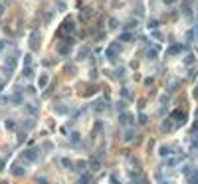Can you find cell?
Segmentation results:
<instances>
[{
  "mask_svg": "<svg viewBox=\"0 0 198 184\" xmlns=\"http://www.w3.org/2000/svg\"><path fill=\"white\" fill-rule=\"evenodd\" d=\"M16 55H20V52H14L12 55H8V57L4 59V69H6V73H12V71H14V67H16Z\"/></svg>",
  "mask_w": 198,
  "mask_h": 184,
  "instance_id": "cell-1",
  "label": "cell"
},
{
  "mask_svg": "<svg viewBox=\"0 0 198 184\" xmlns=\"http://www.w3.org/2000/svg\"><path fill=\"white\" fill-rule=\"evenodd\" d=\"M22 158L26 163H36V160H40V156H38V149H26L22 152Z\"/></svg>",
  "mask_w": 198,
  "mask_h": 184,
  "instance_id": "cell-2",
  "label": "cell"
},
{
  "mask_svg": "<svg viewBox=\"0 0 198 184\" xmlns=\"http://www.w3.org/2000/svg\"><path fill=\"white\" fill-rule=\"evenodd\" d=\"M119 52H121V44L119 42H115V44H111L109 48H107V59H115L117 55H119Z\"/></svg>",
  "mask_w": 198,
  "mask_h": 184,
  "instance_id": "cell-3",
  "label": "cell"
},
{
  "mask_svg": "<svg viewBox=\"0 0 198 184\" xmlns=\"http://www.w3.org/2000/svg\"><path fill=\"white\" fill-rule=\"evenodd\" d=\"M30 46H32L34 50L40 48V32H32L30 34Z\"/></svg>",
  "mask_w": 198,
  "mask_h": 184,
  "instance_id": "cell-4",
  "label": "cell"
},
{
  "mask_svg": "<svg viewBox=\"0 0 198 184\" xmlns=\"http://www.w3.org/2000/svg\"><path fill=\"white\" fill-rule=\"evenodd\" d=\"M119 121H121L123 125H133V123H135V117H133L131 113H121Z\"/></svg>",
  "mask_w": 198,
  "mask_h": 184,
  "instance_id": "cell-5",
  "label": "cell"
},
{
  "mask_svg": "<svg viewBox=\"0 0 198 184\" xmlns=\"http://www.w3.org/2000/svg\"><path fill=\"white\" fill-rule=\"evenodd\" d=\"M184 50H188L186 46H180V44H178V46H172V48L168 50V54H180V52H184Z\"/></svg>",
  "mask_w": 198,
  "mask_h": 184,
  "instance_id": "cell-6",
  "label": "cell"
},
{
  "mask_svg": "<svg viewBox=\"0 0 198 184\" xmlns=\"http://www.w3.org/2000/svg\"><path fill=\"white\" fill-rule=\"evenodd\" d=\"M75 168H77V172H87V163L85 160H79L75 164Z\"/></svg>",
  "mask_w": 198,
  "mask_h": 184,
  "instance_id": "cell-7",
  "label": "cell"
},
{
  "mask_svg": "<svg viewBox=\"0 0 198 184\" xmlns=\"http://www.w3.org/2000/svg\"><path fill=\"white\" fill-rule=\"evenodd\" d=\"M12 174H16V176H22L24 174V168L20 164H12Z\"/></svg>",
  "mask_w": 198,
  "mask_h": 184,
  "instance_id": "cell-8",
  "label": "cell"
},
{
  "mask_svg": "<svg viewBox=\"0 0 198 184\" xmlns=\"http://www.w3.org/2000/svg\"><path fill=\"white\" fill-rule=\"evenodd\" d=\"M119 40H121V42H131V40H135V36H133L131 32H125V34H121Z\"/></svg>",
  "mask_w": 198,
  "mask_h": 184,
  "instance_id": "cell-9",
  "label": "cell"
},
{
  "mask_svg": "<svg viewBox=\"0 0 198 184\" xmlns=\"http://www.w3.org/2000/svg\"><path fill=\"white\" fill-rule=\"evenodd\" d=\"M87 55H89V48H83V50H79V54H77V57H79V59H85Z\"/></svg>",
  "mask_w": 198,
  "mask_h": 184,
  "instance_id": "cell-10",
  "label": "cell"
},
{
  "mask_svg": "<svg viewBox=\"0 0 198 184\" xmlns=\"http://www.w3.org/2000/svg\"><path fill=\"white\" fill-rule=\"evenodd\" d=\"M161 156H168V154H170V152H172V149H170V147H161Z\"/></svg>",
  "mask_w": 198,
  "mask_h": 184,
  "instance_id": "cell-11",
  "label": "cell"
},
{
  "mask_svg": "<svg viewBox=\"0 0 198 184\" xmlns=\"http://www.w3.org/2000/svg\"><path fill=\"white\" fill-rule=\"evenodd\" d=\"M12 103H22V93H20V91H16V93L12 95Z\"/></svg>",
  "mask_w": 198,
  "mask_h": 184,
  "instance_id": "cell-12",
  "label": "cell"
},
{
  "mask_svg": "<svg viewBox=\"0 0 198 184\" xmlns=\"http://www.w3.org/2000/svg\"><path fill=\"white\" fill-rule=\"evenodd\" d=\"M38 83H40V87H46V85H48V75L42 73V77H40V81H38Z\"/></svg>",
  "mask_w": 198,
  "mask_h": 184,
  "instance_id": "cell-13",
  "label": "cell"
},
{
  "mask_svg": "<svg viewBox=\"0 0 198 184\" xmlns=\"http://www.w3.org/2000/svg\"><path fill=\"white\" fill-rule=\"evenodd\" d=\"M32 73H34V69L30 67V65H26V69H24V77H32Z\"/></svg>",
  "mask_w": 198,
  "mask_h": 184,
  "instance_id": "cell-14",
  "label": "cell"
},
{
  "mask_svg": "<svg viewBox=\"0 0 198 184\" xmlns=\"http://www.w3.org/2000/svg\"><path fill=\"white\" fill-rule=\"evenodd\" d=\"M184 64H186V65H190V64H194V55H192V54H188L186 57H184Z\"/></svg>",
  "mask_w": 198,
  "mask_h": 184,
  "instance_id": "cell-15",
  "label": "cell"
},
{
  "mask_svg": "<svg viewBox=\"0 0 198 184\" xmlns=\"http://www.w3.org/2000/svg\"><path fill=\"white\" fill-rule=\"evenodd\" d=\"M62 164H64L66 168H73V164H71V160H69V158H62Z\"/></svg>",
  "mask_w": 198,
  "mask_h": 184,
  "instance_id": "cell-16",
  "label": "cell"
},
{
  "mask_svg": "<svg viewBox=\"0 0 198 184\" xmlns=\"http://www.w3.org/2000/svg\"><path fill=\"white\" fill-rule=\"evenodd\" d=\"M170 129H172V127H170V119H166L165 123H163V131L166 133V131H170Z\"/></svg>",
  "mask_w": 198,
  "mask_h": 184,
  "instance_id": "cell-17",
  "label": "cell"
},
{
  "mask_svg": "<svg viewBox=\"0 0 198 184\" xmlns=\"http://www.w3.org/2000/svg\"><path fill=\"white\" fill-rule=\"evenodd\" d=\"M133 137H135V131H127L125 133V141H133Z\"/></svg>",
  "mask_w": 198,
  "mask_h": 184,
  "instance_id": "cell-18",
  "label": "cell"
},
{
  "mask_svg": "<svg viewBox=\"0 0 198 184\" xmlns=\"http://www.w3.org/2000/svg\"><path fill=\"white\" fill-rule=\"evenodd\" d=\"M32 127H34V121H32V119H28V121H26V125H24V131H30Z\"/></svg>",
  "mask_w": 198,
  "mask_h": 184,
  "instance_id": "cell-19",
  "label": "cell"
},
{
  "mask_svg": "<svg viewBox=\"0 0 198 184\" xmlns=\"http://www.w3.org/2000/svg\"><path fill=\"white\" fill-rule=\"evenodd\" d=\"M99 166H101V163H99L97 158H93V160H91V168H93V170H97Z\"/></svg>",
  "mask_w": 198,
  "mask_h": 184,
  "instance_id": "cell-20",
  "label": "cell"
},
{
  "mask_svg": "<svg viewBox=\"0 0 198 184\" xmlns=\"http://www.w3.org/2000/svg\"><path fill=\"white\" fill-rule=\"evenodd\" d=\"M57 52H60L62 55H64V54H67V52H69V46H60V50H57Z\"/></svg>",
  "mask_w": 198,
  "mask_h": 184,
  "instance_id": "cell-21",
  "label": "cell"
},
{
  "mask_svg": "<svg viewBox=\"0 0 198 184\" xmlns=\"http://www.w3.org/2000/svg\"><path fill=\"white\" fill-rule=\"evenodd\" d=\"M24 137H26V131H20V133H18V142H24Z\"/></svg>",
  "mask_w": 198,
  "mask_h": 184,
  "instance_id": "cell-22",
  "label": "cell"
},
{
  "mask_svg": "<svg viewBox=\"0 0 198 184\" xmlns=\"http://www.w3.org/2000/svg\"><path fill=\"white\" fill-rule=\"evenodd\" d=\"M147 55H149L151 59H154V57H156V50H149V52H147Z\"/></svg>",
  "mask_w": 198,
  "mask_h": 184,
  "instance_id": "cell-23",
  "label": "cell"
},
{
  "mask_svg": "<svg viewBox=\"0 0 198 184\" xmlns=\"http://www.w3.org/2000/svg\"><path fill=\"white\" fill-rule=\"evenodd\" d=\"M14 127H16V125H14V121H10V119H8V121H6V129H14Z\"/></svg>",
  "mask_w": 198,
  "mask_h": 184,
  "instance_id": "cell-24",
  "label": "cell"
},
{
  "mask_svg": "<svg viewBox=\"0 0 198 184\" xmlns=\"http://www.w3.org/2000/svg\"><path fill=\"white\" fill-rule=\"evenodd\" d=\"M36 182H40V184H48V180H46L44 176H36Z\"/></svg>",
  "mask_w": 198,
  "mask_h": 184,
  "instance_id": "cell-25",
  "label": "cell"
},
{
  "mask_svg": "<svg viewBox=\"0 0 198 184\" xmlns=\"http://www.w3.org/2000/svg\"><path fill=\"white\" fill-rule=\"evenodd\" d=\"M24 64H26V65H30V64H32V55H30V54L24 57Z\"/></svg>",
  "mask_w": 198,
  "mask_h": 184,
  "instance_id": "cell-26",
  "label": "cell"
},
{
  "mask_svg": "<svg viewBox=\"0 0 198 184\" xmlns=\"http://www.w3.org/2000/svg\"><path fill=\"white\" fill-rule=\"evenodd\" d=\"M109 26H111V28H115V26H119V22H117V20H113V18H111V20H109Z\"/></svg>",
  "mask_w": 198,
  "mask_h": 184,
  "instance_id": "cell-27",
  "label": "cell"
},
{
  "mask_svg": "<svg viewBox=\"0 0 198 184\" xmlns=\"http://www.w3.org/2000/svg\"><path fill=\"white\" fill-rule=\"evenodd\" d=\"M26 93H30V95H34V93H36V89H34V85H30V87H28V89H26Z\"/></svg>",
  "mask_w": 198,
  "mask_h": 184,
  "instance_id": "cell-28",
  "label": "cell"
},
{
  "mask_svg": "<svg viewBox=\"0 0 198 184\" xmlns=\"http://www.w3.org/2000/svg\"><path fill=\"white\" fill-rule=\"evenodd\" d=\"M139 121L145 125V123H147V115H143V113H141V115H139Z\"/></svg>",
  "mask_w": 198,
  "mask_h": 184,
  "instance_id": "cell-29",
  "label": "cell"
},
{
  "mask_svg": "<svg viewBox=\"0 0 198 184\" xmlns=\"http://www.w3.org/2000/svg\"><path fill=\"white\" fill-rule=\"evenodd\" d=\"M28 113H34V115H36L38 111H36V107H32V105H28Z\"/></svg>",
  "mask_w": 198,
  "mask_h": 184,
  "instance_id": "cell-30",
  "label": "cell"
},
{
  "mask_svg": "<svg viewBox=\"0 0 198 184\" xmlns=\"http://www.w3.org/2000/svg\"><path fill=\"white\" fill-rule=\"evenodd\" d=\"M156 24H159V22H156V20H153V22H149V28H156Z\"/></svg>",
  "mask_w": 198,
  "mask_h": 184,
  "instance_id": "cell-31",
  "label": "cell"
},
{
  "mask_svg": "<svg viewBox=\"0 0 198 184\" xmlns=\"http://www.w3.org/2000/svg\"><path fill=\"white\" fill-rule=\"evenodd\" d=\"M111 184H119V180H117V176H111Z\"/></svg>",
  "mask_w": 198,
  "mask_h": 184,
  "instance_id": "cell-32",
  "label": "cell"
},
{
  "mask_svg": "<svg viewBox=\"0 0 198 184\" xmlns=\"http://www.w3.org/2000/svg\"><path fill=\"white\" fill-rule=\"evenodd\" d=\"M4 48H6V42L2 40V42H0V50H4Z\"/></svg>",
  "mask_w": 198,
  "mask_h": 184,
  "instance_id": "cell-33",
  "label": "cell"
},
{
  "mask_svg": "<svg viewBox=\"0 0 198 184\" xmlns=\"http://www.w3.org/2000/svg\"><path fill=\"white\" fill-rule=\"evenodd\" d=\"M0 170H4V160H0Z\"/></svg>",
  "mask_w": 198,
  "mask_h": 184,
  "instance_id": "cell-34",
  "label": "cell"
},
{
  "mask_svg": "<svg viewBox=\"0 0 198 184\" xmlns=\"http://www.w3.org/2000/svg\"><path fill=\"white\" fill-rule=\"evenodd\" d=\"M196 38H198V28H196Z\"/></svg>",
  "mask_w": 198,
  "mask_h": 184,
  "instance_id": "cell-35",
  "label": "cell"
}]
</instances>
